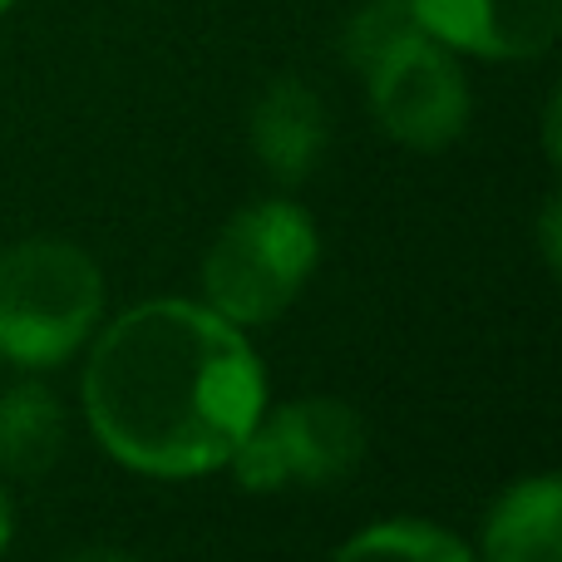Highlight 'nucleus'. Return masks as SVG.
<instances>
[{"instance_id":"nucleus-1","label":"nucleus","mask_w":562,"mask_h":562,"mask_svg":"<svg viewBox=\"0 0 562 562\" xmlns=\"http://www.w3.org/2000/svg\"><path fill=\"white\" fill-rule=\"evenodd\" d=\"M79 400L114 464L148 479H203L267 409L252 340L203 301L154 296L94 330Z\"/></svg>"},{"instance_id":"nucleus-2","label":"nucleus","mask_w":562,"mask_h":562,"mask_svg":"<svg viewBox=\"0 0 562 562\" xmlns=\"http://www.w3.org/2000/svg\"><path fill=\"white\" fill-rule=\"evenodd\" d=\"M104 272L79 243L25 237L0 252V360L20 370L65 366L99 330Z\"/></svg>"},{"instance_id":"nucleus-3","label":"nucleus","mask_w":562,"mask_h":562,"mask_svg":"<svg viewBox=\"0 0 562 562\" xmlns=\"http://www.w3.org/2000/svg\"><path fill=\"white\" fill-rule=\"evenodd\" d=\"M321 262V227L291 198H262L223 223L203 257V306L237 330L277 321Z\"/></svg>"},{"instance_id":"nucleus-4","label":"nucleus","mask_w":562,"mask_h":562,"mask_svg":"<svg viewBox=\"0 0 562 562\" xmlns=\"http://www.w3.org/2000/svg\"><path fill=\"white\" fill-rule=\"evenodd\" d=\"M366 419L356 405L336 395H301L277 409H262L257 425L233 449L227 469L247 494H277V488H316L340 484L366 464Z\"/></svg>"},{"instance_id":"nucleus-5","label":"nucleus","mask_w":562,"mask_h":562,"mask_svg":"<svg viewBox=\"0 0 562 562\" xmlns=\"http://www.w3.org/2000/svg\"><path fill=\"white\" fill-rule=\"evenodd\" d=\"M366 89L380 128L415 154H439V148L459 144L469 128V109H474L469 79L454 49L439 45L425 30L409 35L400 49H390L366 75Z\"/></svg>"},{"instance_id":"nucleus-6","label":"nucleus","mask_w":562,"mask_h":562,"mask_svg":"<svg viewBox=\"0 0 562 562\" xmlns=\"http://www.w3.org/2000/svg\"><path fill=\"white\" fill-rule=\"evenodd\" d=\"M425 35L454 55L538 59L562 35V0H409Z\"/></svg>"},{"instance_id":"nucleus-7","label":"nucleus","mask_w":562,"mask_h":562,"mask_svg":"<svg viewBox=\"0 0 562 562\" xmlns=\"http://www.w3.org/2000/svg\"><path fill=\"white\" fill-rule=\"evenodd\" d=\"M326 104L306 79L281 75L257 94L252 114H247V138L252 154L277 183H306L316 173L321 154H326Z\"/></svg>"},{"instance_id":"nucleus-8","label":"nucleus","mask_w":562,"mask_h":562,"mask_svg":"<svg viewBox=\"0 0 562 562\" xmlns=\"http://www.w3.org/2000/svg\"><path fill=\"white\" fill-rule=\"evenodd\" d=\"M562 484L533 474L508 484L484 514V562H562Z\"/></svg>"},{"instance_id":"nucleus-9","label":"nucleus","mask_w":562,"mask_h":562,"mask_svg":"<svg viewBox=\"0 0 562 562\" xmlns=\"http://www.w3.org/2000/svg\"><path fill=\"white\" fill-rule=\"evenodd\" d=\"M69 419L49 385L20 380L0 395V469L20 479H35L59 464Z\"/></svg>"},{"instance_id":"nucleus-10","label":"nucleus","mask_w":562,"mask_h":562,"mask_svg":"<svg viewBox=\"0 0 562 562\" xmlns=\"http://www.w3.org/2000/svg\"><path fill=\"white\" fill-rule=\"evenodd\" d=\"M330 562H479L464 538L425 518H385L360 528L350 543L336 548Z\"/></svg>"},{"instance_id":"nucleus-11","label":"nucleus","mask_w":562,"mask_h":562,"mask_svg":"<svg viewBox=\"0 0 562 562\" xmlns=\"http://www.w3.org/2000/svg\"><path fill=\"white\" fill-rule=\"evenodd\" d=\"M419 20L409 10V0H366L356 15L346 20V35H340V49H346V65L356 69L360 79L390 55L400 49L409 35H419Z\"/></svg>"},{"instance_id":"nucleus-12","label":"nucleus","mask_w":562,"mask_h":562,"mask_svg":"<svg viewBox=\"0 0 562 562\" xmlns=\"http://www.w3.org/2000/svg\"><path fill=\"white\" fill-rule=\"evenodd\" d=\"M558 213H562L558 198H548V203H543V217H538V227H543V262H548V267H558V252H562V247H558Z\"/></svg>"},{"instance_id":"nucleus-13","label":"nucleus","mask_w":562,"mask_h":562,"mask_svg":"<svg viewBox=\"0 0 562 562\" xmlns=\"http://www.w3.org/2000/svg\"><path fill=\"white\" fill-rule=\"evenodd\" d=\"M65 562H148V558L124 553V548H85V553H69Z\"/></svg>"},{"instance_id":"nucleus-14","label":"nucleus","mask_w":562,"mask_h":562,"mask_svg":"<svg viewBox=\"0 0 562 562\" xmlns=\"http://www.w3.org/2000/svg\"><path fill=\"white\" fill-rule=\"evenodd\" d=\"M10 538H15V508H10V498H5V488H0V558H5V548H10Z\"/></svg>"},{"instance_id":"nucleus-15","label":"nucleus","mask_w":562,"mask_h":562,"mask_svg":"<svg viewBox=\"0 0 562 562\" xmlns=\"http://www.w3.org/2000/svg\"><path fill=\"white\" fill-rule=\"evenodd\" d=\"M10 5H15V0H0V15H5V10H10Z\"/></svg>"}]
</instances>
